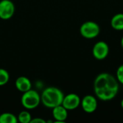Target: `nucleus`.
I'll use <instances>...</instances> for the list:
<instances>
[{"instance_id":"obj_4","label":"nucleus","mask_w":123,"mask_h":123,"mask_svg":"<svg viewBox=\"0 0 123 123\" xmlns=\"http://www.w3.org/2000/svg\"><path fill=\"white\" fill-rule=\"evenodd\" d=\"M99 25L94 21H86L80 27V34L86 39H94L100 33Z\"/></svg>"},{"instance_id":"obj_1","label":"nucleus","mask_w":123,"mask_h":123,"mask_svg":"<svg viewBox=\"0 0 123 123\" xmlns=\"http://www.w3.org/2000/svg\"><path fill=\"white\" fill-rule=\"evenodd\" d=\"M119 82L109 73H101L94 79V92L96 97L103 101L112 100L119 92Z\"/></svg>"},{"instance_id":"obj_6","label":"nucleus","mask_w":123,"mask_h":123,"mask_svg":"<svg viewBox=\"0 0 123 123\" xmlns=\"http://www.w3.org/2000/svg\"><path fill=\"white\" fill-rule=\"evenodd\" d=\"M15 12V6L12 0L0 1V19L7 20L12 18Z\"/></svg>"},{"instance_id":"obj_17","label":"nucleus","mask_w":123,"mask_h":123,"mask_svg":"<svg viewBox=\"0 0 123 123\" xmlns=\"http://www.w3.org/2000/svg\"><path fill=\"white\" fill-rule=\"evenodd\" d=\"M120 45H121V47H122V48H123V37L121 38V40H120Z\"/></svg>"},{"instance_id":"obj_8","label":"nucleus","mask_w":123,"mask_h":123,"mask_svg":"<svg viewBox=\"0 0 123 123\" xmlns=\"http://www.w3.org/2000/svg\"><path fill=\"white\" fill-rule=\"evenodd\" d=\"M81 105V98L79 96L74 93H70L64 95L62 105L68 111L77 109Z\"/></svg>"},{"instance_id":"obj_14","label":"nucleus","mask_w":123,"mask_h":123,"mask_svg":"<svg viewBox=\"0 0 123 123\" xmlns=\"http://www.w3.org/2000/svg\"><path fill=\"white\" fill-rule=\"evenodd\" d=\"M9 81V74L4 69L0 68V86L6 85Z\"/></svg>"},{"instance_id":"obj_2","label":"nucleus","mask_w":123,"mask_h":123,"mask_svg":"<svg viewBox=\"0 0 123 123\" xmlns=\"http://www.w3.org/2000/svg\"><path fill=\"white\" fill-rule=\"evenodd\" d=\"M64 97L63 92L55 86H48L45 88L40 94L41 103L47 108L53 107L62 105Z\"/></svg>"},{"instance_id":"obj_3","label":"nucleus","mask_w":123,"mask_h":123,"mask_svg":"<svg viewBox=\"0 0 123 123\" xmlns=\"http://www.w3.org/2000/svg\"><path fill=\"white\" fill-rule=\"evenodd\" d=\"M41 102L40 94L35 89H30L23 93L21 97V104L27 110L37 108Z\"/></svg>"},{"instance_id":"obj_9","label":"nucleus","mask_w":123,"mask_h":123,"mask_svg":"<svg viewBox=\"0 0 123 123\" xmlns=\"http://www.w3.org/2000/svg\"><path fill=\"white\" fill-rule=\"evenodd\" d=\"M52 115L55 123H64L68 118V110L62 105H58L52 109Z\"/></svg>"},{"instance_id":"obj_10","label":"nucleus","mask_w":123,"mask_h":123,"mask_svg":"<svg viewBox=\"0 0 123 123\" xmlns=\"http://www.w3.org/2000/svg\"><path fill=\"white\" fill-rule=\"evenodd\" d=\"M14 85H15L16 89L22 93L32 89L31 81L29 79V78L24 76H19L16 79L14 82Z\"/></svg>"},{"instance_id":"obj_11","label":"nucleus","mask_w":123,"mask_h":123,"mask_svg":"<svg viewBox=\"0 0 123 123\" xmlns=\"http://www.w3.org/2000/svg\"><path fill=\"white\" fill-rule=\"evenodd\" d=\"M111 27L117 31L123 30V13L115 14L111 19Z\"/></svg>"},{"instance_id":"obj_13","label":"nucleus","mask_w":123,"mask_h":123,"mask_svg":"<svg viewBox=\"0 0 123 123\" xmlns=\"http://www.w3.org/2000/svg\"><path fill=\"white\" fill-rule=\"evenodd\" d=\"M32 118L31 114L27 110L20 112L17 116V120L20 123H30Z\"/></svg>"},{"instance_id":"obj_16","label":"nucleus","mask_w":123,"mask_h":123,"mask_svg":"<svg viewBox=\"0 0 123 123\" xmlns=\"http://www.w3.org/2000/svg\"><path fill=\"white\" fill-rule=\"evenodd\" d=\"M47 121L40 118V117H35L34 119L32 118L30 123H46Z\"/></svg>"},{"instance_id":"obj_15","label":"nucleus","mask_w":123,"mask_h":123,"mask_svg":"<svg viewBox=\"0 0 123 123\" xmlns=\"http://www.w3.org/2000/svg\"><path fill=\"white\" fill-rule=\"evenodd\" d=\"M116 79L118 82L123 85V64L120 65L116 71Z\"/></svg>"},{"instance_id":"obj_18","label":"nucleus","mask_w":123,"mask_h":123,"mask_svg":"<svg viewBox=\"0 0 123 123\" xmlns=\"http://www.w3.org/2000/svg\"><path fill=\"white\" fill-rule=\"evenodd\" d=\"M120 106H121V107L123 109V99L121 100V102H120Z\"/></svg>"},{"instance_id":"obj_12","label":"nucleus","mask_w":123,"mask_h":123,"mask_svg":"<svg viewBox=\"0 0 123 123\" xmlns=\"http://www.w3.org/2000/svg\"><path fill=\"white\" fill-rule=\"evenodd\" d=\"M17 117L10 112H4L0 115V123H17Z\"/></svg>"},{"instance_id":"obj_7","label":"nucleus","mask_w":123,"mask_h":123,"mask_svg":"<svg viewBox=\"0 0 123 123\" xmlns=\"http://www.w3.org/2000/svg\"><path fill=\"white\" fill-rule=\"evenodd\" d=\"M82 110L88 114L94 112L98 107L97 98L93 95H86L81 99V105Z\"/></svg>"},{"instance_id":"obj_5","label":"nucleus","mask_w":123,"mask_h":123,"mask_svg":"<svg viewBox=\"0 0 123 123\" xmlns=\"http://www.w3.org/2000/svg\"><path fill=\"white\" fill-rule=\"evenodd\" d=\"M110 53V48L108 44L105 41H98L97 42L92 48V55L93 56L99 61L105 59Z\"/></svg>"}]
</instances>
